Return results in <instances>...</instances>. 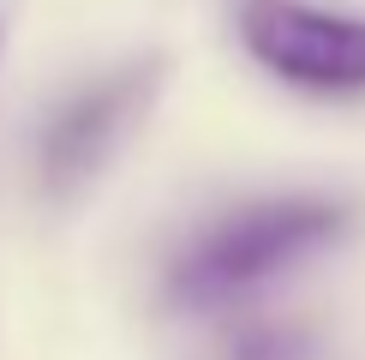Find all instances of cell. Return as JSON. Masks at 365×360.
I'll return each instance as SVG.
<instances>
[{
    "mask_svg": "<svg viewBox=\"0 0 365 360\" xmlns=\"http://www.w3.org/2000/svg\"><path fill=\"white\" fill-rule=\"evenodd\" d=\"M347 229V210L336 199H264L234 216H222L210 234H197L186 259L174 264L180 306H222V300L282 276L287 264L312 259Z\"/></svg>",
    "mask_w": 365,
    "mask_h": 360,
    "instance_id": "6da1fadb",
    "label": "cell"
},
{
    "mask_svg": "<svg viewBox=\"0 0 365 360\" xmlns=\"http://www.w3.org/2000/svg\"><path fill=\"white\" fill-rule=\"evenodd\" d=\"M240 42L282 84L317 96L365 90V19L324 12L306 0H240Z\"/></svg>",
    "mask_w": 365,
    "mask_h": 360,
    "instance_id": "7a4b0ae2",
    "label": "cell"
},
{
    "mask_svg": "<svg viewBox=\"0 0 365 360\" xmlns=\"http://www.w3.org/2000/svg\"><path fill=\"white\" fill-rule=\"evenodd\" d=\"M144 96H150V66L114 72V79L78 90V96L48 120V132H42V180H48L54 192L84 186V180L114 156V144L126 139V126L138 120Z\"/></svg>",
    "mask_w": 365,
    "mask_h": 360,
    "instance_id": "3957f363",
    "label": "cell"
}]
</instances>
